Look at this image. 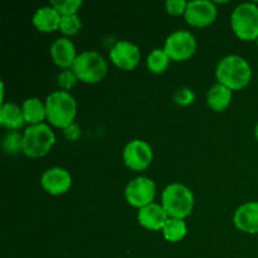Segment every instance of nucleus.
I'll list each match as a JSON object with an SVG mask.
<instances>
[{"mask_svg":"<svg viewBox=\"0 0 258 258\" xmlns=\"http://www.w3.org/2000/svg\"><path fill=\"white\" fill-rule=\"evenodd\" d=\"M217 80L229 90H242L249 83L252 71L248 62L239 55H228L217 66Z\"/></svg>","mask_w":258,"mask_h":258,"instance_id":"f257e3e1","label":"nucleus"},{"mask_svg":"<svg viewBox=\"0 0 258 258\" xmlns=\"http://www.w3.org/2000/svg\"><path fill=\"white\" fill-rule=\"evenodd\" d=\"M45 110L48 121L55 127L66 130L73 123L77 112V103L71 93L66 91H57L47 97Z\"/></svg>","mask_w":258,"mask_h":258,"instance_id":"f03ea898","label":"nucleus"},{"mask_svg":"<svg viewBox=\"0 0 258 258\" xmlns=\"http://www.w3.org/2000/svg\"><path fill=\"white\" fill-rule=\"evenodd\" d=\"M161 207L170 218L184 219L193 211L194 197L186 186L171 184L164 189Z\"/></svg>","mask_w":258,"mask_h":258,"instance_id":"7ed1b4c3","label":"nucleus"},{"mask_svg":"<svg viewBox=\"0 0 258 258\" xmlns=\"http://www.w3.org/2000/svg\"><path fill=\"white\" fill-rule=\"evenodd\" d=\"M55 143V136L45 123L32 125L23 135V151L30 158L44 156Z\"/></svg>","mask_w":258,"mask_h":258,"instance_id":"20e7f679","label":"nucleus"},{"mask_svg":"<svg viewBox=\"0 0 258 258\" xmlns=\"http://www.w3.org/2000/svg\"><path fill=\"white\" fill-rule=\"evenodd\" d=\"M72 71L82 82L96 83L107 73V63L97 52H83L76 58Z\"/></svg>","mask_w":258,"mask_h":258,"instance_id":"39448f33","label":"nucleus"},{"mask_svg":"<svg viewBox=\"0 0 258 258\" xmlns=\"http://www.w3.org/2000/svg\"><path fill=\"white\" fill-rule=\"evenodd\" d=\"M232 29L242 40L258 39V8L251 3L238 5L232 14Z\"/></svg>","mask_w":258,"mask_h":258,"instance_id":"423d86ee","label":"nucleus"},{"mask_svg":"<svg viewBox=\"0 0 258 258\" xmlns=\"http://www.w3.org/2000/svg\"><path fill=\"white\" fill-rule=\"evenodd\" d=\"M197 49L196 38L186 30H178L169 35L164 50L173 60H186L194 54Z\"/></svg>","mask_w":258,"mask_h":258,"instance_id":"0eeeda50","label":"nucleus"},{"mask_svg":"<svg viewBox=\"0 0 258 258\" xmlns=\"http://www.w3.org/2000/svg\"><path fill=\"white\" fill-rule=\"evenodd\" d=\"M155 191V184L151 179L146 176H139L127 184L125 197L130 206L141 209L153 203Z\"/></svg>","mask_w":258,"mask_h":258,"instance_id":"6e6552de","label":"nucleus"},{"mask_svg":"<svg viewBox=\"0 0 258 258\" xmlns=\"http://www.w3.org/2000/svg\"><path fill=\"white\" fill-rule=\"evenodd\" d=\"M123 161L133 170H145L153 161V150L145 141L133 140L123 150Z\"/></svg>","mask_w":258,"mask_h":258,"instance_id":"1a4fd4ad","label":"nucleus"},{"mask_svg":"<svg viewBox=\"0 0 258 258\" xmlns=\"http://www.w3.org/2000/svg\"><path fill=\"white\" fill-rule=\"evenodd\" d=\"M184 15L186 22L193 27H208L216 20L217 8L209 0H194L188 3Z\"/></svg>","mask_w":258,"mask_h":258,"instance_id":"9d476101","label":"nucleus"},{"mask_svg":"<svg viewBox=\"0 0 258 258\" xmlns=\"http://www.w3.org/2000/svg\"><path fill=\"white\" fill-rule=\"evenodd\" d=\"M110 58L116 67L123 71H131L140 62V50L133 43L121 40L113 45Z\"/></svg>","mask_w":258,"mask_h":258,"instance_id":"9b49d317","label":"nucleus"},{"mask_svg":"<svg viewBox=\"0 0 258 258\" xmlns=\"http://www.w3.org/2000/svg\"><path fill=\"white\" fill-rule=\"evenodd\" d=\"M40 184L47 193L52 194V196H60L71 188L72 178L66 169L53 168L43 174Z\"/></svg>","mask_w":258,"mask_h":258,"instance_id":"f8f14e48","label":"nucleus"},{"mask_svg":"<svg viewBox=\"0 0 258 258\" xmlns=\"http://www.w3.org/2000/svg\"><path fill=\"white\" fill-rule=\"evenodd\" d=\"M234 224L246 233H258V202H251L239 207L234 213Z\"/></svg>","mask_w":258,"mask_h":258,"instance_id":"ddd939ff","label":"nucleus"},{"mask_svg":"<svg viewBox=\"0 0 258 258\" xmlns=\"http://www.w3.org/2000/svg\"><path fill=\"white\" fill-rule=\"evenodd\" d=\"M163 207L151 203L139 211L138 218L144 228L150 229V231H160V229L163 231L166 221L169 219Z\"/></svg>","mask_w":258,"mask_h":258,"instance_id":"4468645a","label":"nucleus"},{"mask_svg":"<svg viewBox=\"0 0 258 258\" xmlns=\"http://www.w3.org/2000/svg\"><path fill=\"white\" fill-rule=\"evenodd\" d=\"M50 55L58 67L72 68L76 58V48L67 38H59L50 47Z\"/></svg>","mask_w":258,"mask_h":258,"instance_id":"2eb2a0df","label":"nucleus"},{"mask_svg":"<svg viewBox=\"0 0 258 258\" xmlns=\"http://www.w3.org/2000/svg\"><path fill=\"white\" fill-rule=\"evenodd\" d=\"M62 15L53 7H44L37 10L33 17V24L38 30L44 33L54 32L59 29Z\"/></svg>","mask_w":258,"mask_h":258,"instance_id":"dca6fc26","label":"nucleus"},{"mask_svg":"<svg viewBox=\"0 0 258 258\" xmlns=\"http://www.w3.org/2000/svg\"><path fill=\"white\" fill-rule=\"evenodd\" d=\"M232 101V90H229L226 86L218 85L213 86V87L209 90L208 96H207V102L208 106L213 111L217 112H222V111L226 110L229 106Z\"/></svg>","mask_w":258,"mask_h":258,"instance_id":"f3484780","label":"nucleus"},{"mask_svg":"<svg viewBox=\"0 0 258 258\" xmlns=\"http://www.w3.org/2000/svg\"><path fill=\"white\" fill-rule=\"evenodd\" d=\"M25 122L24 113L14 103H5L0 108V123L9 130H17Z\"/></svg>","mask_w":258,"mask_h":258,"instance_id":"a211bd4d","label":"nucleus"},{"mask_svg":"<svg viewBox=\"0 0 258 258\" xmlns=\"http://www.w3.org/2000/svg\"><path fill=\"white\" fill-rule=\"evenodd\" d=\"M23 113H24L25 122H29L32 125L42 123L44 117H47V110L45 105H43L42 101L38 98H28L23 103Z\"/></svg>","mask_w":258,"mask_h":258,"instance_id":"6ab92c4d","label":"nucleus"},{"mask_svg":"<svg viewBox=\"0 0 258 258\" xmlns=\"http://www.w3.org/2000/svg\"><path fill=\"white\" fill-rule=\"evenodd\" d=\"M164 238L169 242H179L185 237L186 224L183 219L169 218L163 228Z\"/></svg>","mask_w":258,"mask_h":258,"instance_id":"aec40b11","label":"nucleus"},{"mask_svg":"<svg viewBox=\"0 0 258 258\" xmlns=\"http://www.w3.org/2000/svg\"><path fill=\"white\" fill-rule=\"evenodd\" d=\"M148 67L153 73H163L168 68L170 58L164 49H154L148 57Z\"/></svg>","mask_w":258,"mask_h":258,"instance_id":"412c9836","label":"nucleus"},{"mask_svg":"<svg viewBox=\"0 0 258 258\" xmlns=\"http://www.w3.org/2000/svg\"><path fill=\"white\" fill-rule=\"evenodd\" d=\"M50 7L54 8L62 17L66 15H75L77 10L82 7L81 0H53Z\"/></svg>","mask_w":258,"mask_h":258,"instance_id":"4be33fe9","label":"nucleus"},{"mask_svg":"<svg viewBox=\"0 0 258 258\" xmlns=\"http://www.w3.org/2000/svg\"><path fill=\"white\" fill-rule=\"evenodd\" d=\"M81 25H82L81 24V19L77 14L66 15V17H62L59 29L63 34L75 35L81 29Z\"/></svg>","mask_w":258,"mask_h":258,"instance_id":"5701e85b","label":"nucleus"},{"mask_svg":"<svg viewBox=\"0 0 258 258\" xmlns=\"http://www.w3.org/2000/svg\"><path fill=\"white\" fill-rule=\"evenodd\" d=\"M3 148L7 153L17 154L20 149L23 150V136H20L17 131H10L3 140Z\"/></svg>","mask_w":258,"mask_h":258,"instance_id":"b1692460","label":"nucleus"},{"mask_svg":"<svg viewBox=\"0 0 258 258\" xmlns=\"http://www.w3.org/2000/svg\"><path fill=\"white\" fill-rule=\"evenodd\" d=\"M194 98H196V95L189 88H181V90L176 91L175 95H174V101L180 106L190 105Z\"/></svg>","mask_w":258,"mask_h":258,"instance_id":"393cba45","label":"nucleus"},{"mask_svg":"<svg viewBox=\"0 0 258 258\" xmlns=\"http://www.w3.org/2000/svg\"><path fill=\"white\" fill-rule=\"evenodd\" d=\"M77 76L73 73V71L66 70L63 71L59 75V77H58V83H59L60 87L64 88V90H70V88H72L73 86L77 83Z\"/></svg>","mask_w":258,"mask_h":258,"instance_id":"a878e982","label":"nucleus"},{"mask_svg":"<svg viewBox=\"0 0 258 258\" xmlns=\"http://www.w3.org/2000/svg\"><path fill=\"white\" fill-rule=\"evenodd\" d=\"M165 5L169 14L180 15V14H185L188 3H186L185 0H168Z\"/></svg>","mask_w":258,"mask_h":258,"instance_id":"bb28decb","label":"nucleus"},{"mask_svg":"<svg viewBox=\"0 0 258 258\" xmlns=\"http://www.w3.org/2000/svg\"><path fill=\"white\" fill-rule=\"evenodd\" d=\"M64 134H66V138H67L68 140L75 141V140H77L78 138H80V134H81L80 133V127H78L77 125H75V123H72L70 127L66 128Z\"/></svg>","mask_w":258,"mask_h":258,"instance_id":"cd10ccee","label":"nucleus"},{"mask_svg":"<svg viewBox=\"0 0 258 258\" xmlns=\"http://www.w3.org/2000/svg\"><path fill=\"white\" fill-rule=\"evenodd\" d=\"M256 138H257V140H258V125H257V127H256Z\"/></svg>","mask_w":258,"mask_h":258,"instance_id":"c85d7f7f","label":"nucleus"},{"mask_svg":"<svg viewBox=\"0 0 258 258\" xmlns=\"http://www.w3.org/2000/svg\"><path fill=\"white\" fill-rule=\"evenodd\" d=\"M257 45H258V39H257Z\"/></svg>","mask_w":258,"mask_h":258,"instance_id":"c756f323","label":"nucleus"}]
</instances>
